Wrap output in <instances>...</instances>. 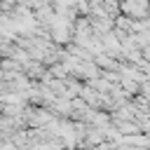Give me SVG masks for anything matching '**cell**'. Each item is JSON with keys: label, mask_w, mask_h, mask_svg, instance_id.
<instances>
[{"label": "cell", "mask_w": 150, "mask_h": 150, "mask_svg": "<svg viewBox=\"0 0 150 150\" xmlns=\"http://www.w3.org/2000/svg\"><path fill=\"white\" fill-rule=\"evenodd\" d=\"M122 9L131 16H145L150 9V2L148 0H122Z\"/></svg>", "instance_id": "obj_1"}]
</instances>
